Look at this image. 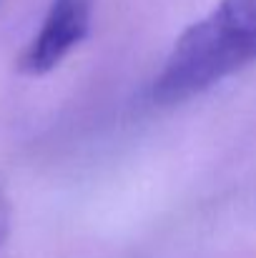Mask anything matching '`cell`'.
<instances>
[{
	"instance_id": "obj_1",
	"label": "cell",
	"mask_w": 256,
	"mask_h": 258,
	"mask_svg": "<svg viewBox=\"0 0 256 258\" xmlns=\"http://www.w3.org/2000/svg\"><path fill=\"white\" fill-rule=\"evenodd\" d=\"M256 60V0H221L173 43L153 81V100L176 105Z\"/></svg>"
},
{
	"instance_id": "obj_2",
	"label": "cell",
	"mask_w": 256,
	"mask_h": 258,
	"mask_svg": "<svg viewBox=\"0 0 256 258\" xmlns=\"http://www.w3.org/2000/svg\"><path fill=\"white\" fill-rule=\"evenodd\" d=\"M93 0H50L48 13L23 50L18 71L25 76H45L83 40L90 30Z\"/></svg>"
},
{
	"instance_id": "obj_3",
	"label": "cell",
	"mask_w": 256,
	"mask_h": 258,
	"mask_svg": "<svg viewBox=\"0 0 256 258\" xmlns=\"http://www.w3.org/2000/svg\"><path fill=\"white\" fill-rule=\"evenodd\" d=\"M8 231H10V206H8V198L0 188V246L8 238Z\"/></svg>"
}]
</instances>
